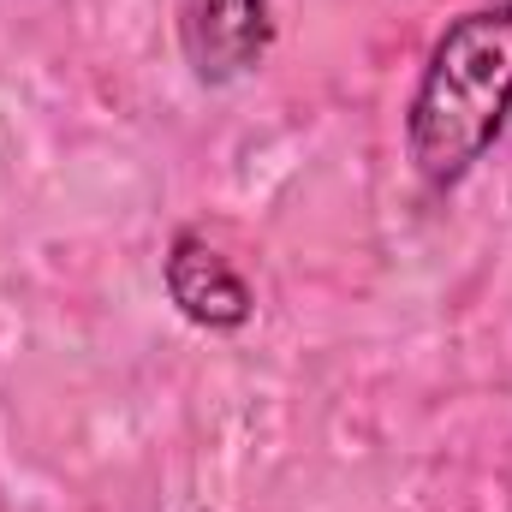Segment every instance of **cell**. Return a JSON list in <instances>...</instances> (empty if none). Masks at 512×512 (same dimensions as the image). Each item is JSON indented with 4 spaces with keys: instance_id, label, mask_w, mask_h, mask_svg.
Instances as JSON below:
<instances>
[{
    "instance_id": "obj_1",
    "label": "cell",
    "mask_w": 512,
    "mask_h": 512,
    "mask_svg": "<svg viewBox=\"0 0 512 512\" xmlns=\"http://www.w3.org/2000/svg\"><path fill=\"white\" fill-rule=\"evenodd\" d=\"M512 114V0L459 12L417 78L405 108V149L423 185L453 191L507 126Z\"/></svg>"
},
{
    "instance_id": "obj_2",
    "label": "cell",
    "mask_w": 512,
    "mask_h": 512,
    "mask_svg": "<svg viewBox=\"0 0 512 512\" xmlns=\"http://www.w3.org/2000/svg\"><path fill=\"white\" fill-rule=\"evenodd\" d=\"M179 48L197 84H239L274 48V6L268 0H185Z\"/></svg>"
},
{
    "instance_id": "obj_3",
    "label": "cell",
    "mask_w": 512,
    "mask_h": 512,
    "mask_svg": "<svg viewBox=\"0 0 512 512\" xmlns=\"http://www.w3.org/2000/svg\"><path fill=\"white\" fill-rule=\"evenodd\" d=\"M161 280H167V298L173 310L191 322V328H209V334H239L256 316V292L251 280L215 251L197 227L173 233V245L161 256Z\"/></svg>"
}]
</instances>
